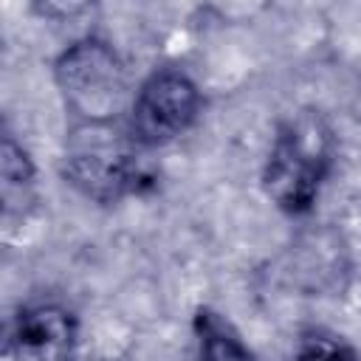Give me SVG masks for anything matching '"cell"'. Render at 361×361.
Listing matches in <instances>:
<instances>
[{
    "label": "cell",
    "instance_id": "cell-3",
    "mask_svg": "<svg viewBox=\"0 0 361 361\" xmlns=\"http://www.w3.org/2000/svg\"><path fill=\"white\" fill-rule=\"evenodd\" d=\"M197 113V87L178 71L149 76L133 107V133L141 144H164L180 135Z\"/></svg>",
    "mask_w": 361,
    "mask_h": 361
},
{
    "label": "cell",
    "instance_id": "cell-6",
    "mask_svg": "<svg viewBox=\"0 0 361 361\" xmlns=\"http://www.w3.org/2000/svg\"><path fill=\"white\" fill-rule=\"evenodd\" d=\"M200 358L203 361H254V355L240 344V338L223 327L214 316L200 313Z\"/></svg>",
    "mask_w": 361,
    "mask_h": 361
},
{
    "label": "cell",
    "instance_id": "cell-2",
    "mask_svg": "<svg viewBox=\"0 0 361 361\" xmlns=\"http://www.w3.org/2000/svg\"><path fill=\"white\" fill-rule=\"evenodd\" d=\"M56 82L65 102L85 118L102 121L116 116L124 99V71L104 42H76L56 62Z\"/></svg>",
    "mask_w": 361,
    "mask_h": 361
},
{
    "label": "cell",
    "instance_id": "cell-5",
    "mask_svg": "<svg viewBox=\"0 0 361 361\" xmlns=\"http://www.w3.org/2000/svg\"><path fill=\"white\" fill-rule=\"evenodd\" d=\"M65 175L71 178V183H76L79 189H85L87 195L107 200V197H118L130 189L138 186V180H144V175L138 172V166H133L127 158H104V155H79L71 158Z\"/></svg>",
    "mask_w": 361,
    "mask_h": 361
},
{
    "label": "cell",
    "instance_id": "cell-4",
    "mask_svg": "<svg viewBox=\"0 0 361 361\" xmlns=\"http://www.w3.org/2000/svg\"><path fill=\"white\" fill-rule=\"evenodd\" d=\"M73 344V316L56 305H39L20 313L6 338L3 361H71Z\"/></svg>",
    "mask_w": 361,
    "mask_h": 361
},
{
    "label": "cell",
    "instance_id": "cell-1",
    "mask_svg": "<svg viewBox=\"0 0 361 361\" xmlns=\"http://www.w3.org/2000/svg\"><path fill=\"white\" fill-rule=\"evenodd\" d=\"M333 130L327 121L302 110L288 118L271 147L265 164V192L285 212H305L316 200L322 178L330 169Z\"/></svg>",
    "mask_w": 361,
    "mask_h": 361
},
{
    "label": "cell",
    "instance_id": "cell-7",
    "mask_svg": "<svg viewBox=\"0 0 361 361\" xmlns=\"http://www.w3.org/2000/svg\"><path fill=\"white\" fill-rule=\"evenodd\" d=\"M296 361H355V353L327 333H305L296 350Z\"/></svg>",
    "mask_w": 361,
    "mask_h": 361
}]
</instances>
